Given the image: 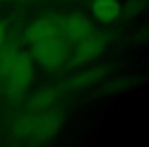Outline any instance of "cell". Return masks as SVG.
<instances>
[{"label": "cell", "instance_id": "obj_1", "mask_svg": "<svg viewBox=\"0 0 149 147\" xmlns=\"http://www.w3.org/2000/svg\"><path fill=\"white\" fill-rule=\"evenodd\" d=\"M34 64L30 52L21 50L1 91L9 104L17 105L24 100L35 76Z\"/></svg>", "mask_w": 149, "mask_h": 147}, {"label": "cell", "instance_id": "obj_2", "mask_svg": "<svg viewBox=\"0 0 149 147\" xmlns=\"http://www.w3.org/2000/svg\"><path fill=\"white\" fill-rule=\"evenodd\" d=\"M72 51V44L63 36H57L31 44L30 54L40 68L55 74L64 68Z\"/></svg>", "mask_w": 149, "mask_h": 147}, {"label": "cell", "instance_id": "obj_3", "mask_svg": "<svg viewBox=\"0 0 149 147\" xmlns=\"http://www.w3.org/2000/svg\"><path fill=\"white\" fill-rule=\"evenodd\" d=\"M116 32L114 30H100L74 45L72 54L64 66V70H72L98 58L107 48V46L116 39Z\"/></svg>", "mask_w": 149, "mask_h": 147}, {"label": "cell", "instance_id": "obj_4", "mask_svg": "<svg viewBox=\"0 0 149 147\" xmlns=\"http://www.w3.org/2000/svg\"><path fill=\"white\" fill-rule=\"evenodd\" d=\"M64 109L60 105H53L36 114L33 132L27 145L42 146L52 140L61 130L64 123Z\"/></svg>", "mask_w": 149, "mask_h": 147}, {"label": "cell", "instance_id": "obj_5", "mask_svg": "<svg viewBox=\"0 0 149 147\" xmlns=\"http://www.w3.org/2000/svg\"><path fill=\"white\" fill-rule=\"evenodd\" d=\"M63 15L48 13L38 17L21 32L23 43L33 44L42 40L61 36V26Z\"/></svg>", "mask_w": 149, "mask_h": 147}, {"label": "cell", "instance_id": "obj_6", "mask_svg": "<svg viewBox=\"0 0 149 147\" xmlns=\"http://www.w3.org/2000/svg\"><path fill=\"white\" fill-rule=\"evenodd\" d=\"M95 27L91 20L80 11L64 15L62 17L61 36L72 45L83 41L95 32Z\"/></svg>", "mask_w": 149, "mask_h": 147}, {"label": "cell", "instance_id": "obj_7", "mask_svg": "<svg viewBox=\"0 0 149 147\" xmlns=\"http://www.w3.org/2000/svg\"><path fill=\"white\" fill-rule=\"evenodd\" d=\"M110 70H111V65L109 64L94 66L78 72L58 85L63 94L80 91L104 80L108 76Z\"/></svg>", "mask_w": 149, "mask_h": 147}, {"label": "cell", "instance_id": "obj_8", "mask_svg": "<svg viewBox=\"0 0 149 147\" xmlns=\"http://www.w3.org/2000/svg\"><path fill=\"white\" fill-rule=\"evenodd\" d=\"M22 44L23 41L21 32L15 30L11 35L7 36L5 42L0 46V93L11 68L19 56Z\"/></svg>", "mask_w": 149, "mask_h": 147}, {"label": "cell", "instance_id": "obj_9", "mask_svg": "<svg viewBox=\"0 0 149 147\" xmlns=\"http://www.w3.org/2000/svg\"><path fill=\"white\" fill-rule=\"evenodd\" d=\"M63 95L59 85L46 86L34 92L27 99L25 110L38 114L51 106L55 105L61 96Z\"/></svg>", "mask_w": 149, "mask_h": 147}, {"label": "cell", "instance_id": "obj_10", "mask_svg": "<svg viewBox=\"0 0 149 147\" xmlns=\"http://www.w3.org/2000/svg\"><path fill=\"white\" fill-rule=\"evenodd\" d=\"M35 112L24 110L19 112L10 118L8 124V134L10 139L15 142H23L27 144L32 132L36 120Z\"/></svg>", "mask_w": 149, "mask_h": 147}, {"label": "cell", "instance_id": "obj_11", "mask_svg": "<svg viewBox=\"0 0 149 147\" xmlns=\"http://www.w3.org/2000/svg\"><path fill=\"white\" fill-rule=\"evenodd\" d=\"M122 4L118 0H93L91 13L93 17L104 26H109L120 19Z\"/></svg>", "mask_w": 149, "mask_h": 147}, {"label": "cell", "instance_id": "obj_12", "mask_svg": "<svg viewBox=\"0 0 149 147\" xmlns=\"http://www.w3.org/2000/svg\"><path fill=\"white\" fill-rule=\"evenodd\" d=\"M148 7V0H127L122 5L120 19L123 21H131L146 10Z\"/></svg>", "mask_w": 149, "mask_h": 147}, {"label": "cell", "instance_id": "obj_13", "mask_svg": "<svg viewBox=\"0 0 149 147\" xmlns=\"http://www.w3.org/2000/svg\"><path fill=\"white\" fill-rule=\"evenodd\" d=\"M136 80L134 77H120L116 78L108 81L102 88V91L105 94H114L118 92H123L125 90L131 88L135 83Z\"/></svg>", "mask_w": 149, "mask_h": 147}, {"label": "cell", "instance_id": "obj_14", "mask_svg": "<svg viewBox=\"0 0 149 147\" xmlns=\"http://www.w3.org/2000/svg\"><path fill=\"white\" fill-rule=\"evenodd\" d=\"M9 20L2 19L0 20V46L2 45L8 36V28H9Z\"/></svg>", "mask_w": 149, "mask_h": 147}, {"label": "cell", "instance_id": "obj_15", "mask_svg": "<svg viewBox=\"0 0 149 147\" xmlns=\"http://www.w3.org/2000/svg\"><path fill=\"white\" fill-rule=\"evenodd\" d=\"M0 2H7V3H15V4L26 5L33 2V0H0Z\"/></svg>", "mask_w": 149, "mask_h": 147}]
</instances>
